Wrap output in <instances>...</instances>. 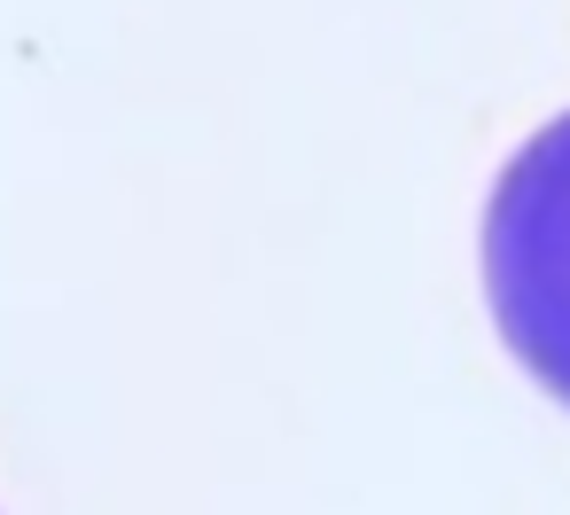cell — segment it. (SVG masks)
<instances>
[{"instance_id":"obj_1","label":"cell","mask_w":570,"mask_h":515,"mask_svg":"<svg viewBox=\"0 0 570 515\" xmlns=\"http://www.w3.org/2000/svg\"><path fill=\"white\" fill-rule=\"evenodd\" d=\"M484 289L508 351L570 406V118L508 157L484 204Z\"/></svg>"}]
</instances>
